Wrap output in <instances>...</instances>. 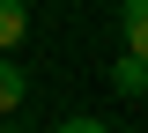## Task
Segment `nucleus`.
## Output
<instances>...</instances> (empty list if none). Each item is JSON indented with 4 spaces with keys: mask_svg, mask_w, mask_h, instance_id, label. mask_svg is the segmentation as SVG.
<instances>
[{
    "mask_svg": "<svg viewBox=\"0 0 148 133\" xmlns=\"http://www.w3.org/2000/svg\"><path fill=\"white\" fill-rule=\"evenodd\" d=\"M119 44L148 59V0H119Z\"/></svg>",
    "mask_w": 148,
    "mask_h": 133,
    "instance_id": "f257e3e1",
    "label": "nucleus"
},
{
    "mask_svg": "<svg viewBox=\"0 0 148 133\" xmlns=\"http://www.w3.org/2000/svg\"><path fill=\"white\" fill-rule=\"evenodd\" d=\"M111 89H119V96H148V59L141 52H119V59H111Z\"/></svg>",
    "mask_w": 148,
    "mask_h": 133,
    "instance_id": "f03ea898",
    "label": "nucleus"
},
{
    "mask_svg": "<svg viewBox=\"0 0 148 133\" xmlns=\"http://www.w3.org/2000/svg\"><path fill=\"white\" fill-rule=\"evenodd\" d=\"M22 96H30V74L0 52V118H8V111H22Z\"/></svg>",
    "mask_w": 148,
    "mask_h": 133,
    "instance_id": "7ed1b4c3",
    "label": "nucleus"
},
{
    "mask_svg": "<svg viewBox=\"0 0 148 133\" xmlns=\"http://www.w3.org/2000/svg\"><path fill=\"white\" fill-rule=\"evenodd\" d=\"M30 30V0H0V52H15Z\"/></svg>",
    "mask_w": 148,
    "mask_h": 133,
    "instance_id": "20e7f679",
    "label": "nucleus"
},
{
    "mask_svg": "<svg viewBox=\"0 0 148 133\" xmlns=\"http://www.w3.org/2000/svg\"><path fill=\"white\" fill-rule=\"evenodd\" d=\"M52 133H111V126H104V118H82V111H74V118H59Z\"/></svg>",
    "mask_w": 148,
    "mask_h": 133,
    "instance_id": "39448f33",
    "label": "nucleus"
},
{
    "mask_svg": "<svg viewBox=\"0 0 148 133\" xmlns=\"http://www.w3.org/2000/svg\"><path fill=\"white\" fill-rule=\"evenodd\" d=\"M0 133H30V126H15V118H8V126H0Z\"/></svg>",
    "mask_w": 148,
    "mask_h": 133,
    "instance_id": "423d86ee",
    "label": "nucleus"
}]
</instances>
